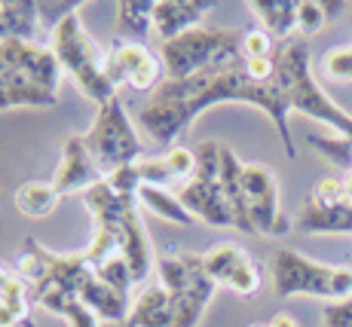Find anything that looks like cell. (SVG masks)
<instances>
[{"instance_id": "cell-1", "label": "cell", "mask_w": 352, "mask_h": 327, "mask_svg": "<svg viewBox=\"0 0 352 327\" xmlns=\"http://www.w3.org/2000/svg\"><path fill=\"white\" fill-rule=\"evenodd\" d=\"M214 104H252L261 113H267L270 122L276 126V135H279L288 159H297V147L288 126L291 111L276 80L252 83L242 67L208 71L190 80H162V86L151 95V101L141 107L138 122L157 144L172 147L178 141V135L187 132Z\"/></svg>"}, {"instance_id": "cell-2", "label": "cell", "mask_w": 352, "mask_h": 327, "mask_svg": "<svg viewBox=\"0 0 352 327\" xmlns=\"http://www.w3.org/2000/svg\"><path fill=\"white\" fill-rule=\"evenodd\" d=\"M276 61V86L285 98L291 113H303L309 120H319L340 138H352V113H346L328 92L316 83L309 43L303 37L279 40L273 49Z\"/></svg>"}, {"instance_id": "cell-3", "label": "cell", "mask_w": 352, "mask_h": 327, "mask_svg": "<svg viewBox=\"0 0 352 327\" xmlns=\"http://www.w3.org/2000/svg\"><path fill=\"white\" fill-rule=\"evenodd\" d=\"M83 205L96 217V227L107 229L120 245V254L126 257L129 269H132L135 284L144 282L153 269V251L147 242V229L141 223L138 214V199L135 196H117L104 181L98 187L86 190L83 193Z\"/></svg>"}, {"instance_id": "cell-4", "label": "cell", "mask_w": 352, "mask_h": 327, "mask_svg": "<svg viewBox=\"0 0 352 327\" xmlns=\"http://www.w3.org/2000/svg\"><path fill=\"white\" fill-rule=\"evenodd\" d=\"M166 80H190L208 71L242 67V34L227 28H190L160 46Z\"/></svg>"}, {"instance_id": "cell-5", "label": "cell", "mask_w": 352, "mask_h": 327, "mask_svg": "<svg viewBox=\"0 0 352 327\" xmlns=\"http://www.w3.org/2000/svg\"><path fill=\"white\" fill-rule=\"evenodd\" d=\"M50 49L56 52L62 71L74 77L80 92L98 107H104L111 98H117V86L107 77V52L86 34L80 12H71L67 19L50 31Z\"/></svg>"}, {"instance_id": "cell-6", "label": "cell", "mask_w": 352, "mask_h": 327, "mask_svg": "<svg viewBox=\"0 0 352 327\" xmlns=\"http://www.w3.org/2000/svg\"><path fill=\"white\" fill-rule=\"evenodd\" d=\"M273 291L279 300L288 297H319L328 303L352 300V267H331L303 257L300 251L282 248L273 257Z\"/></svg>"}, {"instance_id": "cell-7", "label": "cell", "mask_w": 352, "mask_h": 327, "mask_svg": "<svg viewBox=\"0 0 352 327\" xmlns=\"http://www.w3.org/2000/svg\"><path fill=\"white\" fill-rule=\"evenodd\" d=\"M83 141L89 153L98 159V166H104L107 172L144 159V144H141L120 95L107 101L104 107H98V117L89 132L83 135Z\"/></svg>"}, {"instance_id": "cell-8", "label": "cell", "mask_w": 352, "mask_h": 327, "mask_svg": "<svg viewBox=\"0 0 352 327\" xmlns=\"http://www.w3.org/2000/svg\"><path fill=\"white\" fill-rule=\"evenodd\" d=\"M242 193H245L254 233L279 238L294 229V223L288 221V214L279 205V183H276L273 168L261 166V162L245 166L242 168Z\"/></svg>"}, {"instance_id": "cell-9", "label": "cell", "mask_w": 352, "mask_h": 327, "mask_svg": "<svg viewBox=\"0 0 352 327\" xmlns=\"http://www.w3.org/2000/svg\"><path fill=\"white\" fill-rule=\"evenodd\" d=\"M107 77L117 89L120 83H129L135 92H157L166 80V71H162L160 52L135 40L113 37V43L107 46Z\"/></svg>"}, {"instance_id": "cell-10", "label": "cell", "mask_w": 352, "mask_h": 327, "mask_svg": "<svg viewBox=\"0 0 352 327\" xmlns=\"http://www.w3.org/2000/svg\"><path fill=\"white\" fill-rule=\"evenodd\" d=\"M101 181H104V172H101L98 162L92 159L83 135H71L62 144V156H58V166H56V172H52V187H56V193L58 196L86 193V190L98 187Z\"/></svg>"}, {"instance_id": "cell-11", "label": "cell", "mask_w": 352, "mask_h": 327, "mask_svg": "<svg viewBox=\"0 0 352 327\" xmlns=\"http://www.w3.org/2000/svg\"><path fill=\"white\" fill-rule=\"evenodd\" d=\"M178 199L184 202V208L190 211L196 221L208 223V227H233V211H230V202L224 196V187H221V174L218 178H193L181 187Z\"/></svg>"}, {"instance_id": "cell-12", "label": "cell", "mask_w": 352, "mask_h": 327, "mask_svg": "<svg viewBox=\"0 0 352 327\" xmlns=\"http://www.w3.org/2000/svg\"><path fill=\"white\" fill-rule=\"evenodd\" d=\"M187 263V291L175 300V327H196L206 315L208 303H212L218 284L208 278L206 267H202V254H184Z\"/></svg>"}, {"instance_id": "cell-13", "label": "cell", "mask_w": 352, "mask_h": 327, "mask_svg": "<svg viewBox=\"0 0 352 327\" xmlns=\"http://www.w3.org/2000/svg\"><path fill=\"white\" fill-rule=\"evenodd\" d=\"M212 10V3L202 0H153V31L162 43L181 37L190 28H202V19Z\"/></svg>"}, {"instance_id": "cell-14", "label": "cell", "mask_w": 352, "mask_h": 327, "mask_svg": "<svg viewBox=\"0 0 352 327\" xmlns=\"http://www.w3.org/2000/svg\"><path fill=\"white\" fill-rule=\"evenodd\" d=\"M297 233L313 236H352V202H337V205H319L307 199L294 221Z\"/></svg>"}, {"instance_id": "cell-15", "label": "cell", "mask_w": 352, "mask_h": 327, "mask_svg": "<svg viewBox=\"0 0 352 327\" xmlns=\"http://www.w3.org/2000/svg\"><path fill=\"white\" fill-rule=\"evenodd\" d=\"M126 327H175V300L160 284L144 288L132 300Z\"/></svg>"}, {"instance_id": "cell-16", "label": "cell", "mask_w": 352, "mask_h": 327, "mask_svg": "<svg viewBox=\"0 0 352 327\" xmlns=\"http://www.w3.org/2000/svg\"><path fill=\"white\" fill-rule=\"evenodd\" d=\"M248 10L263 25V31L279 43L291 40L297 31V0H248Z\"/></svg>"}, {"instance_id": "cell-17", "label": "cell", "mask_w": 352, "mask_h": 327, "mask_svg": "<svg viewBox=\"0 0 352 327\" xmlns=\"http://www.w3.org/2000/svg\"><path fill=\"white\" fill-rule=\"evenodd\" d=\"M80 303L89 306L92 312L101 318V322H111V324H126L129 322V309H132V300L120 297L113 288H107L104 282L98 278H89L80 291Z\"/></svg>"}, {"instance_id": "cell-18", "label": "cell", "mask_w": 352, "mask_h": 327, "mask_svg": "<svg viewBox=\"0 0 352 327\" xmlns=\"http://www.w3.org/2000/svg\"><path fill=\"white\" fill-rule=\"evenodd\" d=\"M37 25H40L37 0H0L3 40H34Z\"/></svg>"}, {"instance_id": "cell-19", "label": "cell", "mask_w": 352, "mask_h": 327, "mask_svg": "<svg viewBox=\"0 0 352 327\" xmlns=\"http://www.w3.org/2000/svg\"><path fill=\"white\" fill-rule=\"evenodd\" d=\"M138 202L151 211V214H157V217H162V221L175 223V227H190V223L196 221L190 211L184 208V202H181L175 193L162 190V187H147V183H141Z\"/></svg>"}, {"instance_id": "cell-20", "label": "cell", "mask_w": 352, "mask_h": 327, "mask_svg": "<svg viewBox=\"0 0 352 327\" xmlns=\"http://www.w3.org/2000/svg\"><path fill=\"white\" fill-rule=\"evenodd\" d=\"M153 28V0H120L117 3V37L141 43Z\"/></svg>"}, {"instance_id": "cell-21", "label": "cell", "mask_w": 352, "mask_h": 327, "mask_svg": "<svg viewBox=\"0 0 352 327\" xmlns=\"http://www.w3.org/2000/svg\"><path fill=\"white\" fill-rule=\"evenodd\" d=\"M58 199H62V196L56 193L52 181H31L16 190V208L22 211L25 217H34V221L50 217L52 211H56Z\"/></svg>"}, {"instance_id": "cell-22", "label": "cell", "mask_w": 352, "mask_h": 327, "mask_svg": "<svg viewBox=\"0 0 352 327\" xmlns=\"http://www.w3.org/2000/svg\"><path fill=\"white\" fill-rule=\"evenodd\" d=\"M245 257H248V254L239 248V245L221 242V245H214V248H208L206 254H202V267H206L208 278H212V282L221 288V284L230 282V275H233L236 267H239Z\"/></svg>"}, {"instance_id": "cell-23", "label": "cell", "mask_w": 352, "mask_h": 327, "mask_svg": "<svg viewBox=\"0 0 352 327\" xmlns=\"http://www.w3.org/2000/svg\"><path fill=\"white\" fill-rule=\"evenodd\" d=\"M50 257H52V251L43 248L37 238H25V242H22L16 272L31 284V291L37 288V284H43L46 278H50Z\"/></svg>"}, {"instance_id": "cell-24", "label": "cell", "mask_w": 352, "mask_h": 327, "mask_svg": "<svg viewBox=\"0 0 352 327\" xmlns=\"http://www.w3.org/2000/svg\"><path fill=\"white\" fill-rule=\"evenodd\" d=\"M307 144L319 150L331 166L343 168V174L352 172V138H340V135H309Z\"/></svg>"}, {"instance_id": "cell-25", "label": "cell", "mask_w": 352, "mask_h": 327, "mask_svg": "<svg viewBox=\"0 0 352 327\" xmlns=\"http://www.w3.org/2000/svg\"><path fill=\"white\" fill-rule=\"evenodd\" d=\"M92 272H96L98 282H104L107 288H113L120 297L132 300V297H129V291H132L135 278H132V269H129V263H126V257H123V254L107 257V260H104V263H98V267L92 269Z\"/></svg>"}, {"instance_id": "cell-26", "label": "cell", "mask_w": 352, "mask_h": 327, "mask_svg": "<svg viewBox=\"0 0 352 327\" xmlns=\"http://www.w3.org/2000/svg\"><path fill=\"white\" fill-rule=\"evenodd\" d=\"M157 275H160V288L168 297H178L187 291V263L184 254L181 257H160L157 260Z\"/></svg>"}, {"instance_id": "cell-27", "label": "cell", "mask_w": 352, "mask_h": 327, "mask_svg": "<svg viewBox=\"0 0 352 327\" xmlns=\"http://www.w3.org/2000/svg\"><path fill=\"white\" fill-rule=\"evenodd\" d=\"M261 284H263L261 267H257L252 257H245V260H242L239 267H236L233 275H230L227 288L233 291V294H239V297H254L257 291H261Z\"/></svg>"}, {"instance_id": "cell-28", "label": "cell", "mask_w": 352, "mask_h": 327, "mask_svg": "<svg viewBox=\"0 0 352 327\" xmlns=\"http://www.w3.org/2000/svg\"><path fill=\"white\" fill-rule=\"evenodd\" d=\"M324 22H328V16H324L322 0H297V34L303 40L309 34H319L324 28Z\"/></svg>"}, {"instance_id": "cell-29", "label": "cell", "mask_w": 352, "mask_h": 327, "mask_svg": "<svg viewBox=\"0 0 352 327\" xmlns=\"http://www.w3.org/2000/svg\"><path fill=\"white\" fill-rule=\"evenodd\" d=\"M322 74L328 80H340V83H352V43L337 46L322 58Z\"/></svg>"}, {"instance_id": "cell-30", "label": "cell", "mask_w": 352, "mask_h": 327, "mask_svg": "<svg viewBox=\"0 0 352 327\" xmlns=\"http://www.w3.org/2000/svg\"><path fill=\"white\" fill-rule=\"evenodd\" d=\"M104 183L113 190L117 196H135L138 199V190H141V174H138V166H120L113 172H104Z\"/></svg>"}, {"instance_id": "cell-31", "label": "cell", "mask_w": 352, "mask_h": 327, "mask_svg": "<svg viewBox=\"0 0 352 327\" xmlns=\"http://www.w3.org/2000/svg\"><path fill=\"white\" fill-rule=\"evenodd\" d=\"M162 162L168 166L175 181H184V178H193L196 172V153L190 147H181V144H172L162 153Z\"/></svg>"}, {"instance_id": "cell-32", "label": "cell", "mask_w": 352, "mask_h": 327, "mask_svg": "<svg viewBox=\"0 0 352 327\" xmlns=\"http://www.w3.org/2000/svg\"><path fill=\"white\" fill-rule=\"evenodd\" d=\"M138 166V174H141V183H147V187H162L166 190L168 183H172V172H168V166L162 162V156H144L141 162H135Z\"/></svg>"}, {"instance_id": "cell-33", "label": "cell", "mask_w": 352, "mask_h": 327, "mask_svg": "<svg viewBox=\"0 0 352 327\" xmlns=\"http://www.w3.org/2000/svg\"><path fill=\"white\" fill-rule=\"evenodd\" d=\"M273 49H276V40L263 28L242 34V56L245 58H267V56H273Z\"/></svg>"}, {"instance_id": "cell-34", "label": "cell", "mask_w": 352, "mask_h": 327, "mask_svg": "<svg viewBox=\"0 0 352 327\" xmlns=\"http://www.w3.org/2000/svg\"><path fill=\"white\" fill-rule=\"evenodd\" d=\"M309 199L319 202V205H337V202H346V193H343V181L340 178H322L313 187Z\"/></svg>"}, {"instance_id": "cell-35", "label": "cell", "mask_w": 352, "mask_h": 327, "mask_svg": "<svg viewBox=\"0 0 352 327\" xmlns=\"http://www.w3.org/2000/svg\"><path fill=\"white\" fill-rule=\"evenodd\" d=\"M28 288H31V284L25 282L19 272H12L10 267H3V263H0V297H3V300L28 297Z\"/></svg>"}, {"instance_id": "cell-36", "label": "cell", "mask_w": 352, "mask_h": 327, "mask_svg": "<svg viewBox=\"0 0 352 327\" xmlns=\"http://www.w3.org/2000/svg\"><path fill=\"white\" fill-rule=\"evenodd\" d=\"M322 327H352V300H340V303L324 306Z\"/></svg>"}, {"instance_id": "cell-37", "label": "cell", "mask_w": 352, "mask_h": 327, "mask_svg": "<svg viewBox=\"0 0 352 327\" xmlns=\"http://www.w3.org/2000/svg\"><path fill=\"white\" fill-rule=\"evenodd\" d=\"M242 71H245V77L252 80V83H270V80L276 77V61H273V56H267V58H245V61H242Z\"/></svg>"}, {"instance_id": "cell-38", "label": "cell", "mask_w": 352, "mask_h": 327, "mask_svg": "<svg viewBox=\"0 0 352 327\" xmlns=\"http://www.w3.org/2000/svg\"><path fill=\"white\" fill-rule=\"evenodd\" d=\"M65 322H67V327H98L101 318L89 309V306H83L80 300H74L65 312Z\"/></svg>"}, {"instance_id": "cell-39", "label": "cell", "mask_w": 352, "mask_h": 327, "mask_svg": "<svg viewBox=\"0 0 352 327\" xmlns=\"http://www.w3.org/2000/svg\"><path fill=\"white\" fill-rule=\"evenodd\" d=\"M0 327H19L16 312H12V306L6 303L3 297H0Z\"/></svg>"}, {"instance_id": "cell-40", "label": "cell", "mask_w": 352, "mask_h": 327, "mask_svg": "<svg viewBox=\"0 0 352 327\" xmlns=\"http://www.w3.org/2000/svg\"><path fill=\"white\" fill-rule=\"evenodd\" d=\"M267 324H270V327H300V322H297L291 312H276V315L270 318Z\"/></svg>"}, {"instance_id": "cell-41", "label": "cell", "mask_w": 352, "mask_h": 327, "mask_svg": "<svg viewBox=\"0 0 352 327\" xmlns=\"http://www.w3.org/2000/svg\"><path fill=\"white\" fill-rule=\"evenodd\" d=\"M322 6H324V16H328V22H331V19H337L343 10H346V3H340V0H331V3H322Z\"/></svg>"}, {"instance_id": "cell-42", "label": "cell", "mask_w": 352, "mask_h": 327, "mask_svg": "<svg viewBox=\"0 0 352 327\" xmlns=\"http://www.w3.org/2000/svg\"><path fill=\"white\" fill-rule=\"evenodd\" d=\"M340 181H343V193H346V199L352 202V172H346Z\"/></svg>"}, {"instance_id": "cell-43", "label": "cell", "mask_w": 352, "mask_h": 327, "mask_svg": "<svg viewBox=\"0 0 352 327\" xmlns=\"http://www.w3.org/2000/svg\"><path fill=\"white\" fill-rule=\"evenodd\" d=\"M0 111H12L10 101H6V95H3V89H0Z\"/></svg>"}, {"instance_id": "cell-44", "label": "cell", "mask_w": 352, "mask_h": 327, "mask_svg": "<svg viewBox=\"0 0 352 327\" xmlns=\"http://www.w3.org/2000/svg\"><path fill=\"white\" fill-rule=\"evenodd\" d=\"M248 327H270L267 322H254V324H248Z\"/></svg>"}, {"instance_id": "cell-45", "label": "cell", "mask_w": 352, "mask_h": 327, "mask_svg": "<svg viewBox=\"0 0 352 327\" xmlns=\"http://www.w3.org/2000/svg\"><path fill=\"white\" fill-rule=\"evenodd\" d=\"M0 40H3V28H0Z\"/></svg>"}]
</instances>
